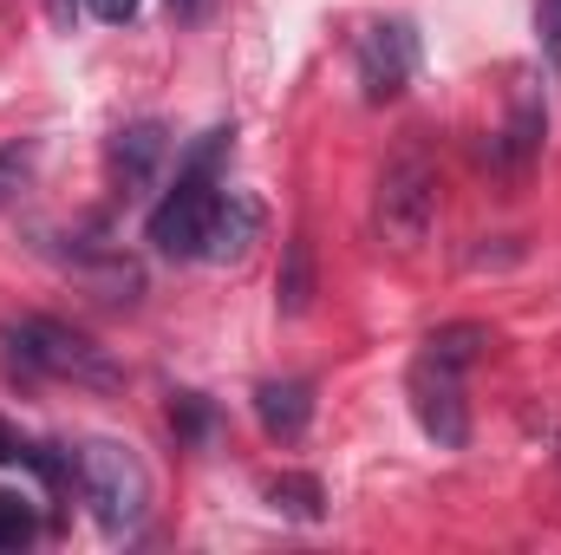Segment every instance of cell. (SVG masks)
Segmentation results:
<instances>
[{
  "label": "cell",
  "instance_id": "cell-1",
  "mask_svg": "<svg viewBox=\"0 0 561 555\" xmlns=\"http://www.w3.org/2000/svg\"><path fill=\"white\" fill-rule=\"evenodd\" d=\"M373 229L399 256H419L431 242V229H437V163L419 138H405L386 157L379 190H373Z\"/></svg>",
  "mask_w": 561,
  "mask_h": 555
},
{
  "label": "cell",
  "instance_id": "cell-2",
  "mask_svg": "<svg viewBox=\"0 0 561 555\" xmlns=\"http://www.w3.org/2000/svg\"><path fill=\"white\" fill-rule=\"evenodd\" d=\"M72 471H79V490L92 503V517L105 523V536H131L144 517H150V471L131 444L118 438H85L72 451Z\"/></svg>",
  "mask_w": 561,
  "mask_h": 555
},
{
  "label": "cell",
  "instance_id": "cell-3",
  "mask_svg": "<svg viewBox=\"0 0 561 555\" xmlns=\"http://www.w3.org/2000/svg\"><path fill=\"white\" fill-rule=\"evenodd\" d=\"M7 340L26 373H53L72 386H118V366L105 360V347H92L66 320H20V327H7Z\"/></svg>",
  "mask_w": 561,
  "mask_h": 555
},
{
  "label": "cell",
  "instance_id": "cell-4",
  "mask_svg": "<svg viewBox=\"0 0 561 555\" xmlns=\"http://www.w3.org/2000/svg\"><path fill=\"white\" fill-rule=\"evenodd\" d=\"M216 203H222L216 170H190V163H183L176 190L150 209V249H157V256H170V262H196V256L209 249Z\"/></svg>",
  "mask_w": 561,
  "mask_h": 555
},
{
  "label": "cell",
  "instance_id": "cell-5",
  "mask_svg": "<svg viewBox=\"0 0 561 555\" xmlns=\"http://www.w3.org/2000/svg\"><path fill=\"white\" fill-rule=\"evenodd\" d=\"M405 393H412V412H419V424L437 438V444H444V451H463V444H470L463 366H450V360H437V353H419V360H412Z\"/></svg>",
  "mask_w": 561,
  "mask_h": 555
},
{
  "label": "cell",
  "instance_id": "cell-6",
  "mask_svg": "<svg viewBox=\"0 0 561 555\" xmlns=\"http://www.w3.org/2000/svg\"><path fill=\"white\" fill-rule=\"evenodd\" d=\"M412 66H419V33L405 20H379V26L359 33V86H366L373 105L399 99L405 79H412Z\"/></svg>",
  "mask_w": 561,
  "mask_h": 555
},
{
  "label": "cell",
  "instance_id": "cell-7",
  "mask_svg": "<svg viewBox=\"0 0 561 555\" xmlns=\"http://www.w3.org/2000/svg\"><path fill=\"white\" fill-rule=\"evenodd\" d=\"M255 236H262V203H255V196H222V203H216V223H209L203 262H242Z\"/></svg>",
  "mask_w": 561,
  "mask_h": 555
},
{
  "label": "cell",
  "instance_id": "cell-8",
  "mask_svg": "<svg viewBox=\"0 0 561 555\" xmlns=\"http://www.w3.org/2000/svg\"><path fill=\"white\" fill-rule=\"evenodd\" d=\"M255 418L268 438H300L307 418H313V386L307 380H268L255 386Z\"/></svg>",
  "mask_w": 561,
  "mask_h": 555
},
{
  "label": "cell",
  "instance_id": "cell-9",
  "mask_svg": "<svg viewBox=\"0 0 561 555\" xmlns=\"http://www.w3.org/2000/svg\"><path fill=\"white\" fill-rule=\"evenodd\" d=\"M163 150H170V138H163V125H125L118 138H112V177H118V190H138V183H150V170L163 163Z\"/></svg>",
  "mask_w": 561,
  "mask_h": 555
},
{
  "label": "cell",
  "instance_id": "cell-10",
  "mask_svg": "<svg viewBox=\"0 0 561 555\" xmlns=\"http://www.w3.org/2000/svg\"><path fill=\"white\" fill-rule=\"evenodd\" d=\"M307 301H313V242L287 236V262H280V275H275V307L294 320V314H307Z\"/></svg>",
  "mask_w": 561,
  "mask_h": 555
},
{
  "label": "cell",
  "instance_id": "cell-11",
  "mask_svg": "<svg viewBox=\"0 0 561 555\" xmlns=\"http://www.w3.org/2000/svg\"><path fill=\"white\" fill-rule=\"evenodd\" d=\"M542 105H536V92H516V118H510V163L516 170H529V157L542 150Z\"/></svg>",
  "mask_w": 561,
  "mask_h": 555
},
{
  "label": "cell",
  "instance_id": "cell-12",
  "mask_svg": "<svg viewBox=\"0 0 561 555\" xmlns=\"http://www.w3.org/2000/svg\"><path fill=\"white\" fill-rule=\"evenodd\" d=\"M268 503L287 510V517H300V523H313V517H327V497H320V484L313 477H300V471H287L268 484Z\"/></svg>",
  "mask_w": 561,
  "mask_h": 555
},
{
  "label": "cell",
  "instance_id": "cell-13",
  "mask_svg": "<svg viewBox=\"0 0 561 555\" xmlns=\"http://www.w3.org/2000/svg\"><path fill=\"white\" fill-rule=\"evenodd\" d=\"M490 347V327H477V320H457V327H437L431 340H424V353H437V360H450V366H470L477 353Z\"/></svg>",
  "mask_w": 561,
  "mask_h": 555
},
{
  "label": "cell",
  "instance_id": "cell-14",
  "mask_svg": "<svg viewBox=\"0 0 561 555\" xmlns=\"http://www.w3.org/2000/svg\"><path fill=\"white\" fill-rule=\"evenodd\" d=\"M33 170H39V144L33 138H13V144H0V209L33 183Z\"/></svg>",
  "mask_w": 561,
  "mask_h": 555
},
{
  "label": "cell",
  "instance_id": "cell-15",
  "mask_svg": "<svg viewBox=\"0 0 561 555\" xmlns=\"http://www.w3.org/2000/svg\"><path fill=\"white\" fill-rule=\"evenodd\" d=\"M33 503H20V497H0V550H26L33 543Z\"/></svg>",
  "mask_w": 561,
  "mask_h": 555
},
{
  "label": "cell",
  "instance_id": "cell-16",
  "mask_svg": "<svg viewBox=\"0 0 561 555\" xmlns=\"http://www.w3.org/2000/svg\"><path fill=\"white\" fill-rule=\"evenodd\" d=\"M144 0H85V13L92 20H105V26H125V20H138Z\"/></svg>",
  "mask_w": 561,
  "mask_h": 555
},
{
  "label": "cell",
  "instance_id": "cell-17",
  "mask_svg": "<svg viewBox=\"0 0 561 555\" xmlns=\"http://www.w3.org/2000/svg\"><path fill=\"white\" fill-rule=\"evenodd\" d=\"M536 7H542V33H549V53L561 66V0H536Z\"/></svg>",
  "mask_w": 561,
  "mask_h": 555
},
{
  "label": "cell",
  "instance_id": "cell-18",
  "mask_svg": "<svg viewBox=\"0 0 561 555\" xmlns=\"http://www.w3.org/2000/svg\"><path fill=\"white\" fill-rule=\"evenodd\" d=\"M53 20H59V26H72V0H53Z\"/></svg>",
  "mask_w": 561,
  "mask_h": 555
},
{
  "label": "cell",
  "instance_id": "cell-19",
  "mask_svg": "<svg viewBox=\"0 0 561 555\" xmlns=\"http://www.w3.org/2000/svg\"><path fill=\"white\" fill-rule=\"evenodd\" d=\"M170 7H176V13H196V7H203V0H170Z\"/></svg>",
  "mask_w": 561,
  "mask_h": 555
}]
</instances>
